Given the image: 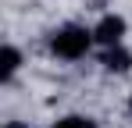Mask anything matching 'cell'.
<instances>
[{
	"instance_id": "cell-1",
	"label": "cell",
	"mask_w": 132,
	"mask_h": 128,
	"mask_svg": "<svg viewBox=\"0 0 132 128\" xmlns=\"http://www.w3.org/2000/svg\"><path fill=\"white\" fill-rule=\"evenodd\" d=\"M93 29H86V25H61V29H54L50 32V53L54 57H61V61H82L89 50H93Z\"/></svg>"
},
{
	"instance_id": "cell-2",
	"label": "cell",
	"mask_w": 132,
	"mask_h": 128,
	"mask_svg": "<svg viewBox=\"0 0 132 128\" xmlns=\"http://www.w3.org/2000/svg\"><path fill=\"white\" fill-rule=\"evenodd\" d=\"M125 32H129V21L121 18V14H104V18L93 25V39L100 43L104 50H107V46H121Z\"/></svg>"
},
{
	"instance_id": "cell-3",
	"label": "cell",
	"mask_w": 132,
	"mask_h": 128,
	"mask_svg": "<svg viewBox=\"0 0 132 128\" xmlns=\"http://www.w3.org/2000/svg\"><path fill=\"white\" fill-rule=\"evenodd\" d=\"M100 68L111 71V75H125V71H132V53L125 46H107L100 53Z\"/></svg>"
},
{
	"instance_id": "cell-4",
	"label": "cell",
	"mask_w": 132,
	"mask_h": 128,
	"mask_svg": "<svg viewBox=\"0 0 132 128\" xmlns=\"http://www.w3.org/2000/svg\"><path fill=\"white\" fill-rule=\"evenodd\" d=\"M18 68H22V50L18 46H4V53H0V78L4 82H11L14 75H18Z\"/></svg>"
},
{
	"instance_id": "cell-5",
	"label": "cell",
	"mask_w": 132,
	"mask_h": 128,
	"mask_svg": "<svg viewBox=\"0 0 132 128\" xmlns=\"http://www.w3.org/2000/svg\"><path fill=\"white\" fill-rule=\"evenodd\" d=\"M50 128H96V121L86 117V114H64V117H57Z\"/></svg>"
},
{
	"instance_id": "cell-6",
	"label": "cell",
	"mask_w": 132,
	"mask_h": 128,
	"mask_svg": "<svg viewBox=\"0 0 132 128\" xmlns=\"http://www.w3.org/2000/svg\"><path fill=\"white\" fill-rule=\"evenodd\" d=\"M4 128H25V125H22V121H7Z\"/></svg>"
},
{
	"instance_id": "cell-7",
	"label": "cell",
	"mask_w": 132,
	"mask_h": 128,
	"mask_svg": "<svg viewBox=\"0 0 132 128\" xmlns=\"http://www.w3.org/2000/svg\"><path fill=\"white\" fill-rule=\"evenodd\" d=\"M129 110H132V100H129Z\"/></svg>"
}]
</instances>
